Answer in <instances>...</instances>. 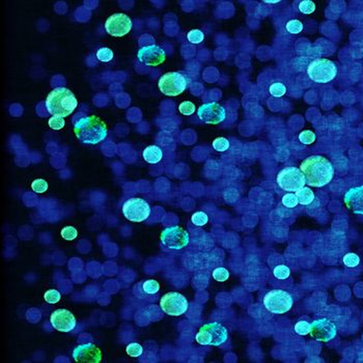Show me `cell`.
Segmentation results:
<instances>
[{
    "label": "cell",
    "mask_w": 363,
    "mask_h": 363,
    "mask_svg": "<svg viewBox=\"0 0 363 363\" xmlns=\"http://www.w3.org/2000/svg\"><path fill=\"white\" fill-rule=\"evenodd\" d=\"M300 170L303 172L306 184L316 188L328 185L334 177L333 165L328 159L319 155L307 157L301 163Z\"/></svg>",
    "instance_id": "6da1fadb"
},
{
    "label": "cell",
    "mask_w": 363,
    "mask_h": 363,
    "mask_svg": "<svg viewBox=\"0 0 363 363\" xmlns=\"http://www.w3.org/2000/svg\"><path fill=\"white\" fill-rule=\"evenodd\" d=\"M76 137L85 145H98L107 137V127L96 116H84L78 119L74 126Z\"/></svg>",
    "instance_id": "7a4b0ae2"
},
{
    "label": "cell",
    "mask_w": 363,
    "mask_h": 363,
    "mask_svg": "<svg viewBox=\"0 0 363 363\" xmlns=\"http://www.w3.org/2000/svg\"><path fill=\"white\" fill-rule=\"evenodd\" d=\"M78 101L70 89L57 87L51 90L46 99V108L51 116L66 117L76 109Z\"/></svg>",
    "instance_id": "3957f363"
},
{
    "label": "cell",
    "mask_w": 363,
    "mask_h": 363,
    "mask_svg": "<svg viewBox=\"0 0 363 363\" xmlns=\"http://www.w3.org/2000/svg\"><path fill=\"white\" fill-rule=\"evenodd\" d=\"M229 338V332L222 324L217 322L208 323L199 329L195 336L196 342L201 346H221Z\"/></svg>",
    "instance_id": "277c9868"
},
{
    "label": "cell",
    "mask_w": 363,
    "mask_h": 363,
    "mask_svg": "<svg viewBox=\"0 0 363 363\" xmlns=\"http://www.w3.org/2000/svg\"><path fill=\"white\" fill-rule=\"evenodd\" d=\"M309 78L316 83H328L335 79L337 75L336 65L327 58H317L308 66Z\"/></svg>",
    "instance_id": "5b68a950"
},
{
    "label": "cell",
    "mask_w": 363,
    "mask_h": 363,
    "mask_svg": "<svg viewBox=\"0 0 363 363\" xmlns=\"http://www.w3.org/2000/svg\"><path fill=\"white\" fill-rule=\"evenodd\" d=\"M293 303L291 294L282 290H273L264 297V306L274 314H282L290 312Z\"/></svg>",
    "instance_id": "8992f818"
},
{
    "label": "cell",
    "mask_w": 363,
    "mask_h": 363,
    "mask_svg": "<svg viewBox=\"0 0 363 363\" xmlns=\"http://www.w3.org/2000/svg\"><path fill=\"white\" fill-rule=\"evenodd\" d=\"M277 184L286 192L296 193L301 188L305 187L306 180L300 168L292 166V167H285L279 171Z\"/></svg>",
    "instance_id": "52a82bcc"
},
{
    "label": "cell",
    "mask_w": 363,
    "mask_h": 363,
    "mask_svg": "<svg viewBox=\"0 0 363 363\" xmlns=\"http://www.w3.org/2000/svg\"><path fill=\"white\" fill-rule=\"evenodd\" d=\"M187 79L180 72H169L164 74L159 80V89L165 96L177 97L184 93L187 88Z\"/></svg>",
    "instance_id": "ba28073f"
},
{
    "label": "cell",
    "mask_w": 363,
    "mask_h": 363,
    "mask_svg": "<svg viewBox=\"0 0 363 363\" xmlns=\"http://www.w3.org/2000/svg\"><path fill=\"white\" fill-rule=\"evenodd\" d=\"M160 240L162 245L169 250H181L189 244L190 238L188 231L181 226H170L161 232Z\"/></svg>",
    "instance_id": "9c48e42d"
},
{
    "label": "cell",
    "mask_w": 363,
    "mask_h": 363,
    "mask_svg": "<svg viewBox=\"0 0 363 363\" xmlns=\"http://www.w3.org/2000/svg\"><path fill=\"white\" fill-rule=\"evenodd\" d=\"M124 216L132 222L146 221L150 215V207L147 200L139 198L128 199L123 206Z\"/></svg>",
    "instance_id": "30bf717a"
},
{
    "label": "cell",
    "mask_w": 363,
    "mask_h": 363,
    "mask_svg": "<svg viewBox=\"0 0 363 363\" xmlns=\"http://www.w3.org/2000/svg\"><path fill=\"white\" fill-rule=\"evenodd\" d=\"M187 298L178 292H169L165 294L160 300L162 311L171 316H180L184 314L188 309Z\"/></svg>",
    "instance_id": "8fae6325"
},
{
    "label": "cell",
    "mask_w": 363,
    "mask_h": 363,
    "mask_svg": "<svg viewBox=\"0 0 363 363\" xmlns=\"http://www.w3.org/2000/svg\"><path fill=\"white\" fill-rule=\"evenodd\" d=\"M132 20L125 14H115L110 16L105 23V29L112 36H124L132 29Z\"/></svg>",
    "instance_id": "7c38bea8"
},
{
    "label": "cell",
    "mask_w": 363,
    "mask_h": 363,
    "mask_svg": "<svg viewBox=\"0 0 363 363\" xmlns=\"http://www.w3.org/2000/svg\"><path fill=\"white\" fill-rule=\"evenodd\" d=\"M198 116L201 122L209 125H217L226 118V110L218 103H206L198 108Z\"/></svg>",
    "instance_id": "4fadbf2b"
},
{
    "label": "cell",
    "mask_w": 363,
    "mask_h": 363,
    "mask_svg": "<svg viewBox=\"0 0 363 363\" xmlns=\"http://www.w3.org/2000/svg\"><path fill=\"white\" fill-rule=\"evenodd\" d=\"M337 333V328L335 324L324 317V319L315 320L312 323V329H311V334L313 338L319 340V342L327 343L330 342L331 339H333L336 336Z\"/></svg>",
    "instance_id": "5bb4252c"
},
{
    "label": "cell",
    "mask_w": 363,
    "mask_h": 363,
    "mask_svg": "<svg viewBox=\"0 0 363 363\" xmlns=\"http://www.w3.org/2000/svg\"><path fill=\"white\" fill-rule=\"evenodd\" d=\"M50 323L52 327L59 332H67L73 331L76 328V317L67 309H57L53 312L50 317Z\"/></svg>",
    "instance_id": "9a60e30c"
},
{
    "label": "cell",
    "mask_w": 363,
    "mask_h": 363,
    "mask_svg": "<svg viewBox=\"0 0 363 363\" xmlns=\"http://www.w3.org/2000/svg\"><path fill=\"white\" fill-rule=\"evenodd\" d=\"M137 58L140 63L148 66H157L164 63L166 53L164 49L158 45H149L142 47L137 53Z\"/></svg>",
    "instance_id": "2e32d148"
},
{
    "label": "cell",
    "mask_w": 363,
    "mask_h": 363,
    "mask_svg": "<svg viewBox=\"0 0 363 363\" xmlns=\"http://www.w3.org/2000/svg\"><path fill=\"white\" fill-rule=\"evenodd\" d=\"M102 356V351L94 344L80 345L73 351L74 360L79 363H99Z\"/></svg>",
    "instance_id": "e0dca14e"
},
{
    "label": "cell",
    "mask_w": 363,
    "mask_h": 363,
    "mask_svg": "<svg viewBox=\"0 0 363 363\" xmlns=\"http://www.w3.org/2000/svg\"><path fill=\"white\" fill-rule=\"evenodd\" d=\"M345 203L354 214L363 215V186L351 188L345 195Z\"/></svg>",
    "instance_id": "ac0fdd59"
},
{
    "label": "cell",
    "mask_w": 363,
    "mask_h": 363,
    "mask_svg": "<svg viewBox=\"0 0 363 363\" xmlns=\"http://www.w3.org/2000/svg\"><path fill=\"white\" fill-rule=\"evenodd\" d=\"M160 291V284L155 279H148L136 283L134 286V295L139 299H147L154 296Z\"/></svg>",
    "instance_id": "d6986e66"
},
{
    "label": "cell",
    "mask_w": 363,
    "mask_h": 363,
    "mask_svg": "<svg viewBox=\"0 0 363 363\" xmlns=\"http://www.w3.org/2000/svg\"><path fill=\"white\" fill-rule=\"evenodd\" d=\"M143 159L149 164H157L161 161L163 157L162 149L158 146H148L142 153Z\"/></svg>",
    "instance_id": "ffe728a7"
},
{
    "label": "cell",
    "mask_w": 363,
    "mask_h": 363,
    "mask_svg": "<svg viewBox=\"0 0 363 363\" xmlns=\"http://www.w3.org/2000/svg\"><path fill=\"white\" fill-rule=\"evenodd\" d=\"M296 195H297V198H298L299 203H300V205H302V206H309L314 200V198H315L314 191L312 190L311 188H308V187L301 188L300 190H298L296 192Z\"/></svg>",
    "instance_id": "44dd1931"
},
{
    "label": "cell",
    "mask_w": 363,
    "mask_h": 363,
    "mask_svg": "<svg viewBox=\"0 0 363 363\" xmlns=\"http://www.w3.org/2000/svg\"><path fill=\"white\" fill-rule=\"evenodd\" d=\"M270 94L275 98H281L286 93V87L281 82H274L273 84L270 85Z\"/></svg>",
    "instance_id": "7402d4cb"
},
{
    "label": "cell",
    "mask_w": 363,
    "mask_h": 363,
    "mask_svg": "<svg viewBox=\"0 0 363 363\" xmlns=\"http://www.w3.org/2000/svg\"><path fill=\"white\" fill-rule=\"evenodd\" d=\"M285 28H286L287 33H290L292 34H298L302 32V30H303V24H302L301 21L294 19L287 22Z\"/></svg>",
    "instance_id": "603a6c76"
},
{
    "label": "cell",
    "mask_w": 363,
    "mask_h": 363,
    "mask_svg": "<svg viewBox=\"0 0 363 363\" xmlns=\"http://www.w3.org/2000/svg\"><path fill=\"white\" fill-rule=\"evenodd\" d=\"M126 352L130 357H139L143 353V347L138 343H131L127 346Z\"/></svg>",
    "instance_id": "cb8c5ba5"
},
{
    "label": "cell",
    "mask_w": 363,
    "mask_h": 363,
    "mask_svg": "<svg viewBox=\"0 0 363 363\" xmlns=\"http://www.w3.org/2000/svg\"><path fill=\"white\" fill-rule=\"evenodd\" d=\"M343 262H344V264L346 267H349V268H355L357 267L358 264H360V258L356 254V253H346L344 259H343Z\"/></svg>",
    "instance_id": "d4e9b609"
},
{
    "label": "cell",
    "mask_w": 363,
    "mask_h": 363,
    "mask_svg": "<svg viewBox=\"0 0 363 363\" xmlns=\"http://www.w3.org/2000/svg\"><path fill=\"white\" fill-rule=\"evenodd\" d=\"M187 39L192 44H200L205 39V34L199 29H192L188 33Z\"/></svg>",
    "instance_id": "484cf974"
},
{
    "label": "cell",
    "mask_w": 363,
    "mask_h": 363,
    "mask_svg": "<svg viewBox=\"0 0 363 363\" xmlns=\"http://www.w3.org/2000/svg\"><path fill=\"white\" fill-rule=\"evenodd\" d=\"M282 203H283L284 207L289 208V209L296 208L298 206V203H299V200H298L296 193H287V194L283 195Z\"/></svg>",
    "instance_id": "4316f807"
},
{
    "label": "cell",
    "mask_w": 363,
    "mask_h": 363,
    "mask_svg": "<svg viewBox=\"0 0 363 363\" xmlns=\"http://www.w3.org/2000/svg\"><path fill=\"white\" fill-rule=\"evenodd\" d=\"M273 274L277 279H280V280H284V279L289 278L291 274V270L289 267L284 266V264H279L276 268L273 270Z\"/></svg>",
    "instance_id": "83f0119b"
},
{
    "label": "cell",
    "mask_w": 363,
    "mask_h": 363,
    "mask_svg": "<svg viewBox=\"0 0 363 363\" xmlns=\"http://www.w3.org/2000/svg\"><path fill=\"white\" fill-rule=\"evenodd\" d=\"M97 58L100 60V62L102 63H108L110 62V60H112L113 58V52L111 49L109 48H106V47H103V48H100L99 50L97 51Z\"/></svg>",
    "instance_id": "f1b7e54d"
},
{
    "label": "cell",
    "mask_w": 363,
    "mask_h": 363,
    "mask_svg": "<svg viewBox=\"0 0 363 363\" xmlns=\"http://www.w3.org/2000/svg\"><path fill=\"white\" fill-rule=\"evenodd\" d=\"M312 324H309L307 321H299L295 325V331L299 335H307L311 333Z\"/></svg>",
    "instance_id": "f546056e"
},
{
    "label": "cell",
    "mask_w": 363,
    "mask_h": 363,
    "mask_svg": "<svg viewBox=\"0 0 363 363\" xmlns=\"http://www.w3.org/2000/svg\"><path fill=\"white\" fill-rule=\"evenodd\" d=\"M191 221L194 225L198 226H203L206 225L209 221V217L205 213V212H196L191 217Z\"/></svg>",
    "instance_id": "4dcf8cb0"
},
{
    "label": "cell",
    "mask_w": 363,
    "mask_h": 363,
    "mask_svg": "<svg viewBox=\"0 0 363 363\" xmlns=\"http://www.w3.org/2000/svg\"><path fill=\"white\" fill-rule=\"evenodd\" d=\"M44 299L50 304H56L62 299V295L56 290H48L44 295Z\"/></svg>",
    "instance_id": "1f68e13d"
},
{
    "label": "cell",
    "mask_w": 363,
    "mask_h": 363,
    "mask_svg": "<svg viewBox=\"0 0 363 363\" xmlns=\"http://www.w3.org/2000/svg\"><path fill=\"white\" fill-rule=\"evenodd\" d=\"M213 277L218 282H224L230 278V272L225 268H216L213 271Z\"/></svg>",
    "instance_id": "d6a6232c"
},
{
    "label": "cell",
    "mask_w": 363,
    "mask_h": 363,
    "mask_svg": "<svg viewBox=\"0 0 363 363\" xmlns=\"http://www.w3.org/2000/svg\"><path fill=\"white\" fill-rule=\"evenodd\" d=\"M213 148L217 152H225L230 148V141L224 137H217L213 141Z\"/></svg>",
    "instance_id": "836d02e7"
},
{
    "label": "cell",
    "mask_w": 363,
    "mask_h": 363,
    "mask_svg": "<svg viewBox=\"0 0 363 363\" xmlns=\"http://www.w3.org/2000/svg\"><path fill=\"white\" fill-rule=\"evenodd\" d=\"M32 189L36 193H44L48 190V183L43 179H36L32 183Z\"/></svg>",
    "instance_id": "e575fe53"
},
{
    "label": "cell",
    "mask_w": 363,
    "mask_h": 363,
    "mask_svg": "<svg viewBox=\"0 0 363 363\" xmlns=\"http://www.w3.org/2000/svg\"><path fill=\"white\" fill-rule=\"evenodd\" d=\"M315 134L311 130H305L302 131L299 134V140L303 143V145H312L315 141Z\"/></svg>",
    "instance_id": "d590c367"
},
{
    "label": "cell",
    "mask_w": 363,
    "mask_h": 363,
    "mask_svg": "<svg viewBox=\"0 0 363 363\" xmlns=\"http://www.w3.org/2000/svg\"><path fill=\"white\" fill-rule=\"evenodd\" d=\"M60 234H62V237L65 240L73 241L77 238L78 231L76 229L73 228V226H66V228H64L62 231H60Z\"/></svg>",
    "instance_id": "8d00e7d4"
},
{
    "label": "cell",
    "mask_w": 363,
    "mask_h": 363,
    "mask_svg": "<svg viewBox=\"0 0 363 363\" xmlns=\"http://www.w3.org/2000/svg\"><path fill=\"white\" fill-rule=\"evenodd\" d=\"M195 105L190 101H185L179 106V110L183 116H192L195 112Z\"/></svg>",
    "instance_id": "74e56055"
},
{
    "label": "cell",
    "mask_w": 363,
    "mask_h": 363,
    "mask_svg": "<svg viewBox=\"0 0 363 363\" xmlns=\"http://www.w3.org/2000/svg\"><path fill=\"white\" fill-rule=\"evenodd\" d=\"M299 11L304 15H311L315 11V4L311 0H304L299 3Z\"/></svg>",
    "instance_id": "f35d334b"
},
{
    "label": "cell",
    "mask_w": 363,
    "mask_h": 363,
    "mask_svg": "<svg viewBox=\"0 0 363 363\" xmlns=\"http://www.w3.org/2000/svg\"><path fill=\"white\" fill-rule=\"evenodd\" d=\"M65 120L63 117L53 116L49 119V127L53 130H60L65 127Z\"/></svg>",
    "instance_id": "ab89813d"
},
{
    "label": "cell",
    "mask_w": 363,
    "mask_h": 363,
    "mask_svg": "<svg viewBox=\"0 0 363 363\" xmlns=\"http://www.w3.org/2000/svg\"><path fill=\"white\" fill-rule=\"evenodd\" d=\"M264 3H270V4H275V3H279L280 1H279V0H264Z\"/></svg>",
    "instance_id": "60d3db41"
}]
</instances>
